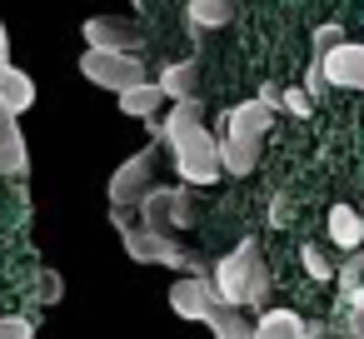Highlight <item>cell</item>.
<instances>
[{
  "label": "cell",
  "mask_w": 364,
  "mask_h": 339,
  "mask_svg": "<svg viewBox=\"0 0 364 339\" xmlns=\"http://www.w3.org/2000/svg\"><path fill=\"white\" fill-rule=\"evenodd\" d=\"M11 65V36H6V21H0V70Z\"/></svg>",
  "instance_id": "obj_25"
},
{
  "label": "cell",
  "mask_w": 364,
  "mask_h": 339,
  "mask_svg": "<svg viewBox=\"0 0 364 339\" xmlns=\"http://www.w3.org/2000/svg\"><path fill=\"white\" fill-rule=\"evenodd\" d=\"M160 95L175 105V100H195L200 95V60H175V65H165L160 70Z\"/></svg>",
  "instance_id": "obj_13"
},
{
  "label": "cell",
  "mask_w": 364,
  "mask_h": 339,
  "mask_svg": "<svg viewBox=\"0 0 364 339\" xmlns=\"http://www.w3.org/2000/svg\"><path fill=\"white\" fill-rule=\"evenodd\" d=\"M210 284H215L220 304H230V309H259L269 299V269L259 259V240H240L210 269Z\"/></svg>",
  "instance_id": "obj_1"
},
{
  "label": "cell",
  "mask_w": 364,
  "mask_h": 339,
  "mask_svg": "<svg viewBox=\"0 0 364 339\" xmlns=\"http://www.w3.org/2000/svg\"><path fill=\"white\" fill-rule=\"evenodd\" d=\"M0 105H6L16 120H21V115L36 105V80H31V75H26L16 60H11L6 70H0Z\"/></svg>",
  "instance_id": "obj_15"
},
{
  "label": "cell",
  "mask_w": 364,
  "mask_h": 339,
  "mask_svg": "<svg viewBox=\"0 0 364 339\" xmlns=\"http://www.w3.org/2000/svg\"><path fill=\"white\" fill-rule=\"evenodd\" d=\"M319 75H324L329 90H359L364 95V45L359 41H339L319 60Z\"/></svg>",
  "instance_id": "obj_10"
},
{
  "label": "cell",
  "mask_w": 364,
  "mask_h": 339,
  "mask_svg": "<svg viewBox=\"0 0 364 339\" xmlns=\"http://www.w3.org/2000/svg\"><path fill=\"white\" fill-rule=\"evenodd\" d=\"M279 110H289V115H299V120H309L314 115V100L294 85V90H279Z\"/></svg>",
  "instance_id": "obj_22"
},
{
  "label": "cell",
  "mask_w": 364,
  "mask_h": 339,
  "mask_svg": "<svg viewBox=\"0 0 364 339\" xmlns=\"http://www.w3.org/2000/svg\"><path fill=\"white\" fill-rule=\"evenodd\" d=\"M269 120H274V110L264 105V100H240L235 110H225L220 115V125H210L220 140H245V145H259L264 140V130H269Z\"/></svg>",
  "instance_id": "obj_9"
},
{
  "label": "cell",
  "mask_w": 364,
  "mask_h": 339,
  "mask_svg": "<svg viewBox=\"0 0 364 339\" xmlns=\"http://www.w3.org/2000/svg\"><path fill=\"white\" fill-rule=\"evenodd\" d=\"M85 36V50H110V55H140V26L125 21V16H90L80 26Z\"/></svg>",
  "instance_id": "obj_7"
},
{
  "label": "cell",
  "mask_w": 364,
  "mask_h": 339,
  "mask_svg": "<svg viewBox=\"0 0 364 339\" xmlns=\"http://www.w3.org/2000/svg\"><path fill=\"white\" fill-rule=\"evenodd\" d=\"M31 170V160H26V135H21V120L0 105V175L6 180H16V175H26Z\"/></svg>",
  "instance_id": "obj_12"
},
{
  "label": "cell",
  "mask_w": 364,
  "mask_h": 339,
  "mask_svg": "<svg viewBox=\"0 0 364 339\" xmlns=\"http://www.w3.org/2000/svg\"><path fill=\"white\" fill-rule=\"evenodd\" d=\"M190 220H195V195L185 185H175V190H160L155 185L145 195V205H140V225L155 230V235H165V240H175Z\"/></svg>",
  "instance_id": "obj_5"
},
{
  "label": "cell",
  "mask_w": 364,
  "mask_h": 339,
  "mask_svg": "<svg viewBox=\"0 0 364 339\" xmlns=\"http://www.w3.org/2000/svg\"><path fill=\"white\" fill-rule=\"evenodd\" d=\"M334 279H339V294H354V289L364 284V254H349V259L334 269Z\"/></svg>",
  "instance_id": "obj_21"
},
{
  "label": "cell",
  "mask_w": 364,
  "mask_h": 339,
  "mask_svg": "<svg viewBox=\"0 0 364 339\" xmlns=\"http://www.w3.org/2000/svg\"><path fill=\"white\" fill-rule=\"evenodd\" d=\"M170 145V165L180 170V180L185 185H215L225 170H220V140H215V130H210V120L205 125H190V130H180L175 140H165Z\"/></svg>",
  "instance_id": "obj_2"
},
{
  "label": "cell",
  "mask_w": 364,
  "mask_h": 339,
  "mask_svg": "<svg viewBox=\"0 0 364 339\" xmlns=\"http://www.w3.org/2000/svg\"><path fill=\"white\" fill-rule=\"evenodd\" d=\"M155 165H160V150L155 145H145L140 155H130L115 175H110V185H105V195H110V210H140L145 205V195L155 190Z\"/></svg>",
  "instance_id": "obj_3"
},
{
  "label": "cell",
  "mask_w": 364,
  "mask_h": 339,
  "mask_svg": "<svg viewBox=\"0 0 364 339\" xmlns=\"http://www.w3.org/2000/svg\"><path fill=\"white\" fill-rule=\"evenodd\" d=\"M230 16H235L230 0H185V21L195 31H220V26H230Z\"/></svg>",
  "instance_id": "obj_18"
},
{
  "label": "cell",
  "mask_w": 364,
  "mask_h": 339,
  "mask_svg": "<svg viewBox=\"0 0 364 339\" xmlns=\"http://www.w3.org/2000/svg\"><path fill=\"white\" fill-rule=\"evenodd\" d=\"M0 339H36V324L26 314H0Z\"/></svg>",
  "instance_id": "obj_23"
},
{
  "label": "cell",
  "mask_w": 364,
  "mask_h": 339,
  "mask_svg": "<svg viewBox=\"0 0 364 339\" xmlns=\"http://www.w3.org/2000/svg\"><path fill=\"white\" fill-rule=\"evenodd\" d=\"M110 220H115L120 244H125V254H130V259H140V264H170V269H185V249H180L175 240H165V235L145 230V225H140L135 215H125V210H110Z\"/></svg>",
  "instance_id": "obj_4"
},
{
  "label": "cell",
  "mask_w": 364,
  "mask_h": 339,
  "mask_svg": "<svg viewBox=\"0 0 364 339\" xmlns=\"http://www.w3.org/2000/svg\"><path fill=\"white\" fill-rule=\"evenodd\" d=\"M299 259H304V269H309V279H334V264H329V254L319 249V244H299Z\"/></svg>",
  "instance_id": "obj_20"
},
{
  "label": "cell",
  "mask_w": 364,
  "mask_h": 339,
  "mask_svg": "<svg viewBox=\"0 0 364 339\" xmlns=\"http://www.w3.org/2000/svg\"><path fill=\"white\" fill-rule=\"evenodd\" d=\"M220 140V135H215ZM259 165V145H245V140H220V170L225 175H255Z\"/></svg>",
  "instance_id": "obj_19"
},
{
  "label": "cell",
  "mask_w": 364,
  "mask_h": 339,
  "mask_svg": "<svg viewBox=\"0 0 364 339\" xmlns=\"http://www.w3.org/2000/svg\"><path fill=\"white\" fill-rule=\"evenodd\" d=\"M60 294H65V279H60L55 269H46V274H41V304H55Z\"/></svg>",
  "instance_id": "obj_24"
},
{
  "label": "cell",
  "mask_w": 364,
  "mask_h": 339,
  "mask_svg": "<svg viewBox=\"0 0 364 339\" xmlns=\"http://www.w3.org/2000/svg\"><path fill=\"white\" fill-rule=\"evenodd\" d=\"M205 324H210L215 339H255V319H250V309H230V304H220Z\"/></svg>",
  "instance_id": "obj_17"
},
{
  "label": "cell",
  "mask_w": 364,
  "mask_h": 339,
  "mask_svg": "<svg viewBox=\"0 0 364 339\" xmlns=\"http://www.w3.org/2000/svg\"><path fill=\"white\" fill-rule=\"evenodd\" d=\"M324 230H329V244L334 249H344V254H359L364 249V215L354 205H329Z\"/></svg>",
  "instance_id": "obj_11"
},
{
  "label": "cell",
  "mask_w": 364,
  "mask_h": 339,
  "mask_svg": "<svg viewBox=\"0 0 364 339\" xmlns=\"http://www.w3.org/2000/svg\"><path fill=\"white\" fill-rule=\"evenodd\" d=\"M80 75L110 95H125L135 85H145V65L140 55H110V50H85L80 55Z\"/></svg>",
  "instance_id": "obj_6"
},
{
  "label": "cell",
  "mask_w": 364,
  "mask_h": 339,
  "mask_svg": "<svg viewBox=\"0 0 364 339\" xmlns=\"http://www.w3.org/2000/svg\"><path fill=\"white\" fill-rule=\"evenodd\" d=\"M170 309H175L180 319H190V324H205V319L220 309V294H215L210 274H180V279L170 284Z\"/></svg>",
  "instance_id": "obj_8"
},
{
  "label": "cell",
  "mask_w": 364,
  "mask_h": 339,
  "mask_svg": "<svg viewBox=\"0 0 364 339\" xmlns=\"http://www.w3.org/2000/svg\"><path fill=\"white\" fill-rule=\"evenodd\" d=\"M349 334H364V314H349Z\"/></svg>",
  "instance_id": "obj_26"
},
{
  "label": "cell",
  "mask_w": 364,
  "mask_h": 339,
  "mask_svg": "<svg viewBox=\"0 0 364 339\" xmlns=\"http://www.w3.org/2000/svg\"><path fill=\"white\" fill-rule=\"evenodd\" d=\"M359 215H364V205H359Z\"/></svg>",
  "instance_id": "obj_27"
},
{
  "label": "cell",
  "mask_w": 364,
  "mask_h": 339,
  "mask_svg": "<svg viewBox=\"0 0 364 339\" xmlns=\"http://www.w3.org/2000/svg\"><path fill=\"white\" fill-rule=\"evenodd\" d=\"M255 339H314V329H309L294 309H259Z\"/></svg>",
  "instance_id": "obj_16"
},
{
  "label": "cell",
  "mask_w": 364,
  "mask_h": 339,
  "mask_svg": "<svg viewBox=\"0 0 364 339\" xmlns=\"http://www.w3.org/2000/svg\"><path fill=\"white\" fill-rule=\"evenodd\" d=\"M120 100V115H130V120H145V125H155L160 115H165V95H160V85L155 80H145V85H135V90H125V95H115Z\"/></svg>",
  "instance_id": "obj_14"
}]
</instances>
